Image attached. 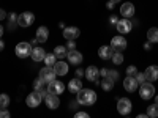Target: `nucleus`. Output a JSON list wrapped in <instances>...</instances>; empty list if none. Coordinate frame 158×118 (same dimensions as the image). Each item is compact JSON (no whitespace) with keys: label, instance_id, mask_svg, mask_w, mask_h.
Returning <instances> with one entry per match:
<instances>
[{"label":"nucleus","instance_id":"nucleus-1","mask_svg":"<svg viewBox=\"0 0 158 118\" xmlns=\"http://www.w3.org/2000/svg\"><path fill=\"white\" fill-rule=\"evenodd\" d=\"M77 102L81 104V106H94V104L97 102V93L94 90H89V88H81L77 91Z\"/></svg>","mask_w":158,"mask_h":118},{"label":"nucleus","instance_id":"nucleus-2","mask_svg":"<svg viewBox=\"0 0 158 118\" xmlns=\"http://www.w3.org/2000/svg\"><path fill=\"white\" fill-rule=\"evenodd\" d=\"M32 43H27V41H22V43H19L18 46H16V49H15V52H16V55L19 57V58H25V57H29L30 54H32Z\"/></svg>","mask_w":158,"mask_h":118},{"label":"nucleus","instance_id":"nucleus-3","mask_svg":"<svg viewBox=\"0 0 158 118\" xmlns=\"http://www.w3.org/2000/svg\"><path fill=\"white\" fill-rule=\"evenodd\" d=\"M139 95L142 99H152L155 96V87L150 84V82H144L141 84V88H139Z\"/></svg>","mask_w":158,"mask_h":118},{"label":"nucleus","instance_id":"nucleus-4","mask_svg":"<svg viewBox=\"0 0 158 118\" xmlns=\"http://www.w3.org/2000/svg\"><path fill=\"white\" fill-rule=\"evenodd\" d=\"M111 47L115 50V52H122L127 49V39L122 36V35H117L111 39Z\"/></svg>","mask_w":158,"mask_h":118},{"label":"nucleus","instance_id":"nucleus-5","mask_svg":"<svg viewBox=\"0 0 158 118\" xmlns=\"http://www.w3.org/2000/svg\"><path fill=\"white\" fill-rule=\"evenodd\" d=\"M33 21H35V14L29 13V11H25L18 16V25H21V27H29V25L33 24Z\"/></svg>","mask_w":158,"mask_h":118},{"label":"nucleus","instance_id":"nucleus-6","mask_svg":"<svg viewBox=\"0 0 158 118\" xmlns=\"http://www.w3.org/2000/svg\"><path fill=\"white\" fill-rule=\"evenodd\" d=\"M56 71H54V68L52 66H46V68H43L41 71H40V77H41V81H44V84H49V82H52V81H56Z\"/></svg>","mask_w":158,"mask_h":118},{"label":"nucleus","instance_id":"nucleus-7","mask_svg":"<svg viewBox=\"0 0 158 118\" xmlns=\"http://www.w3.org/2000/svg\"><path fill=\"white\" fill-rule=\"evenodd\" d=\"M117 110L120 115H128L131 112V101L128 98H120L117 101Z\"/></svg>","mask_w":158,"mask_h":118},{"label":"nucleus","instance_id":"nucleus-8","mask_svg":"<svg viewBox=\"0 0 158 118\" xmlns=\"http://www.w3.org/2000/svg\"><path fill=\"white\" fill-rule=\"evenodd\" d=\"M131 22H130V19H127V18H123V19H120V21H117V24H115V29H117V32L120 33V35H125V33H130L131 32Z\"/></svg>","mask_w":158,"mask_h":118},{"label":"nucleus","instance_id":"nucleus-9","mask_svg":"<svg viewBox=\"0 0 158 118\" xmlns=\"http://www.w3.org/2000/svg\"><path fill=\"white\" fill-rule=\"evenodd\" d=\"M41 95L38 93V91H33V93H29V96H27V99H25V102H27V106L29 107H32V109H35V107H38L40 104H41Z\"/></svg>","mask_w":158,"mask_h":118},{"label":"nucleus","instance_id":"nucleus-10","mask_svg":"<svg viewBox=\"0 0 158 118\" xmlns=\"http://www.w3.org/2000/svg\"><path fill=\"white\" fill-rule=\"evenodd\" d=\"M63 90H65V85L60 81H52V82L48 84V91H49V93L60 95V93H63Z\"/></svg>","mask_w":158,"mask_h":118},{"label":"nucleus","instance_id":"nucleus-11","mask_svg":"<svg viewBox=\"0 0 158 118\" xmlns=\"http://www.w3.org/2000/svg\"><path fill=\"white\" fill-rule=\"evenodd\" d=\"M138 85L139 84H138L135 76H127V79L123 81V87H125L127 91H130V93H131V91H136L138 90Z\"/></svg>","mask_w":158,"mask_h":118},{"label":"nucleus","instance_id":"nucleus-12","mask_svg":"<svg viewBox=\"0 0 158 118\" xmlns=\"http://www.w3.org/2000/svg\"><path fill=\"white\" fill-rule=\"evenodd\" d=\"M46 101V106L49 109H57L60 106V99H59V95H54V93H48V96L44 98Z\"/></svg>","mask_w":158,"mask_h":118},{"label":"nucleus","instance_id":"nucleus-13","mask_svg":"<svg viewBox=\"0 0 158 118\" xmlns=\"http://www.w3.org/2000/svg\"><path fill=\"white\" fill-rule=\"evenodd\" d=\"M120 14L123 16V18H133L135 16V5L131 3V2H127V3H123L122 6H120Z\"/></svg>","mask_w":158,"mask_h":118},{"label":"nucleus","instance_id":"nucleus-14","mask_svg":"<svg viewBox=\"0 0 158 118\" xmlns=\"http://www.w3.org/2000/svg\"><path fill=\"white\" fill-rule=\"evenodd\" d=\"M67 58H68V61H70L71 65H81V61H82V54H81V52H77L76 49H73V50H68Z\"/></svg>","mask_w":158,"mask_h":118},{"label":"nucleus","instance_id":"nucleus-15","mask_svg":"<svg viewBox=\"0 0 158 118\" xmlns=\"http://www.w3.org/2000/svg\"><path fill=\"white\" fill-rule=\"evenodd\" d=\"M85 79L87 81H90V82H97L98 81V76H100V69L97 68V66H89L87 69H85Z\"/></svg>","mask_w":158,"mask_h":118},{"label":"nucleus","instance_id":"nucleus-16","mask_svg":"<svg viewBox=\"0 0 158 118\" xmlns=\"http://www.w3.org/2000/svg\"><path fill=\"white\" fill-rule=\"evenodd\" d=\"M114 52H115V50H114L111 46H101V47L98 49V55H100V58H103V60H109V58H112Z\"/></svg>","mask_w":158,"mask_h":118},{"label":"nucleus","instance_id":"nucleus-17","mask_svg":"<svg viewBox=\"0 0 158 118\" xmlns=\"http://www.w3.org/2000/svg\"><path fill=\"white\" fill-rule=\"evenodd\" d=\"M30 57H32L33 61H41V60H44V57H46V52H44V49H43L41 46H36V47L32 49Z\"/></svg>","mask_w":158,"mask_h":118},{"label":"nucleus","instance_id":"nucleus-18","mask_svg":"<svg viewBox=\"0 0 158 118\" xmlns=\"http://www.w3.org/2000/svg\"><path fill=\"white\" fill-rule=\"evenodd\" d=\"M79 35H81V30L77 27H65L63 29V36L67 39H76Z\"/></svg>","mask_w":158,"mask_h":118},{"label":"nucleus","instance_id":"nucleus-19","mask_svg":"<svg viewBox=\"0 0 158 118\" xmlns=\"http://www.w3.org/2000/svg\"><path fill=\"white\" fill-rule=\"evenodd\" d=\"M146 79H147V82H153V81H158V66H149L146 69Z\"/></svg>","mask_w":158,"mask_h":118},{"label":"nucleus","instance_id":"nucleus-20","mask_svg":"<svg viewBox=\"0 0 158 118\" xmlns=\"http://www.w3.org/2000/svg\"><path fill=\"white\" fill-rule=\"evenodd\" d=\"M48 38H49V30H48V27H44V25L38 27V30H36V39H38V43H46Z\"/></svg>","mask_w":158,"mask_h":118},{"label":"nucleus","instance_id":"nucleus-21","mask_svg":"<svg viewBox=\"0 0 158 118\" xmlns=\"http://www.w3.org/2000/svg\"><path fill=\"white\" fill-rule=\"evenodd\" d=\"M52 68H54V71H56L57 76H65V74L68 73V65L65 63V61H62V60L60 61H56V65Z\"/></svg>","mask_w":158,"mask_h":118},{"label":"nucleus","instance_id":"nucleus-22","mask_svg":"<svg viewBox=\"0 0 158 118\" xmlns=\"http://www.w3.org/2000/svg\"><path fill=\"white\" fill-rule=\"evenodd\" d=\"M82 88V84H81V79H73V81H70L68 84V90H70V93H77L79 90Z\"/></svg>","mask_w":158,"mask_h":118},{"label":"nucleus","instance_id":"nucleus-23","mask_svg":"<svg viewBox=\"0 0 158 118\" xmlns=\"http://www.w3.org/2000/svg\"><path fill=\"white\" fill-rule=\"evenodd\" d=\"M147 39L150 43H158V29L156 27H152V29H149L147 30Z\"/></svg>","mask_w":158,"mask_h":118},{"label":"nucleus","instance_id":"nucleus-24","mask_svg":"<svg viewBox=\"0 0 158 118\" xmlns=\"http://www.w3.org/2000/svg\"><path fill=\"white\" fill-rule=\"evenodd\" d=\"M54 54H56V57L57 58H65V57H67V54H68V49L67 47H65V46H57L56 49H54Z\"/></svg>","mask_w":158,"mask_h":118},{"label":"nucleus","instance_id":"nucleus-25","mask_svg":"<svg viewBox=\"0 0 158 118\" xmlns=\"http://www.w3.org/2000/svg\"><path fill=\"white\" fill-rule=\"evenodd\" d=\"M147 116L150 118H156L158 116V104H150V106L147 107Z\"/></svg>","mask_w":158,"mask_h":118},{"label":"nucleus","instance_id":"nucleus-26","mask_svg":"<svg viewBox=\"0 0 158 118\" xmlns=\"http://www.w3.org/2000/svg\"><path fill=\"white\" fill-rule=\"evenodd\" d=\"M101 88L104 91H111L114 88V81H111V79H108V77H104L103 82H101Z\"/></svg>","mask_w":158,"mask_h":118},{"label":"nucleus","instance_id":"nucleus-27","mask_svg":"<svg viewBox=\"0 0 158 118\" xmlns=\"http://www.w3.org/2000/svg\"><path fill=\"white\" fill-rule=\"evenodd\" d=\"M56 61H57L56 54H46V57H44V63H46V66H54Z\"/></svg>","mask_w":158,"mask_h":118},{"label":"nucleus","instance_id":"nucleus-28","mask_svg":"<svg viewBox=\"0 0 158 118\" xmlns=\"http://www.w3.org/2000/svg\"><path fill=\"white\" fill-rule=\"evenodd\" d=\"M112 63L114 65H122L123 63V55H122V52H114V55H112Z\"/></svg>","mask_w":158,"mask_h":118},{"label":"nucleus","instance_id":"nucleus-29","mask_svg":"<svg viewBox=\"0 0 158 118\" xmlns=\"http://www.w3.org/2000/svg\"><path fill=\"white\" fill-rule=\"evenodd\" d=\"M8 104H10V96L5 95V93H2V95H0V109L8 107Z\"/></svg>","mask_w":158,"mask_h":118},{"label":"nucleus","instance_id":"nucleus-30","mask_svg":"<svg viewBox=\"0 0 158 118\" xmlns=\"http://www.w3.org/2000/svg\"><path fill=\"white\" fill-rule=\"evenodd\" d=\"M43 87H44V81H41V77H38V79L33 81V90L35 91H40Z\"/></svg>","mask_w":158,"mask_h":118},{"label":"nucleus","instance_id":"nucleus-31","mask_svg":"<svg viewBox=\"0 0 158 118\" xmlns=\"http://www.w3.org/2000/svg\"><path fill=\"white\" fill-rule=\"evenodd\" d=\"M106 77L115 82L117 79H118V71H115V69H109V71H108V76H106Z\"/></svg>","mask_w":158,"mask_h":118},{"label":"nucleus","instance_id":"nucleus-32","mask_svg":"<svg viewBox=\"0 0 158 118\" xmlns=\"http://www.w3.org/2000/svg\"><path fill=\"white\" fill-rule=\"evenodd\" d=\"M136 81H138V84H144V82H147V79H146V74L144 73H136Z\"/></svg>","mask_w":158,"mask_h":118},{"label":"nucleus","instance_id":"nucleus-33","mask_svg":"<svg viewBox=\"0 0 158 118\" xmlns=\"http://www.w3.org/2000/svg\"><path fill=\"white\" fill-rule=\"evenodd\" d=\"M136 73H138V68L135 66V65H130V66L127 68V74L128 76H136Z\"/></svg>","mask_w":158,"mask_h":118},{"label":"nucleus","instance_id":"nucleus-34","mask_svg":"<svg viewBox=\"0 0 158 118\" xmlns=\"http://www.w3.org/2000/svg\"><path fill=\"white\" fill-rule=\"evenodd\" d=\"M67 49H68V50L76 49V43H74V39H68V43H67Z\"/></svg>","mask_w":158,"mask_h":118},{"label":"nucleus","instance_id":"nucleus-35","mask_svg":"<svg viewBox=\"0 0 158 118\" xmlns=\"http://www.w3.org/2000/svg\"><path fill=\"white\" fill-rule=\"evenodd\" d=\"M10 116V112L5 110V109H0V118H8Z\"/></svg>","mask_w":158,"mask_h":118},{"label":"nucleus","instance_id":"nucleus-36","mask_svg":"<svg viewBox=\"0 0 158 118\" xmlns=\"http://www.w3.org/2000/svg\"><path fill=\"white\" fill-rule=\"evenodd\" d=\"M76 118H89V113H85V112H77V113H76Z\"/></svg>","mask_w":158,"mask_h":118},{"label":"nucleus","instance_id":"nucleus-37","mask_svg":"<svg viewBox=\"0 0 158 118\" xmlns=\"http://www.w3.org/2000/svg\"><path fill=\"white\" fill-rule=\"evenodd\" d=\"M84 74H85V71H82L81 68H77V69H76V77H79V79H81Z\"/></svg>","mask_w":158,"mask_h":118},{"label":"nucleus","instance_id":"nucleus-38","mask_svg":"<svg viewBox=\"0 0 158 118\" xmlns=\"http://www.w3.org/2000/svg\"><path fill=\"white\" fill-rule=\"evenodd\" d=\"M38 93H40V95H41V98L44 99V98L48 96V93H49V91H48V90H44V88H41V90H40V91H38Z\"/></svg>","mask_w":158,"mask_h":118},{"label":"nucleus","instance_id":"nucleus-39","mask_svg":"<svg viewBox=\"0 0 158 118\" xmlns=\"http://www.w3.org/2000/svg\"><path fill=\"white\" fill-rule=\"evenodd\" d=\"M6 18V11L5 10H2V8H0V21H3Z\"/></svg>","mask_w":158,"mask_h":118},{"label":"nucleus","instance_id":"nucleus-40","mask_svg":"<svg viewBox=\"0 0 158 118\" xmlns=\"http://www.w3.org/2000/svg\"><path fill=\"white\" fill-rule=\"evenodd\" d=\"M108 71H109V69H104V68H103V69L100 71V74H101L103 77H106V76H108Z\"/></svg>","mask_w":158,"mask_h":118},{"label":"nucleus","instance_id":"nucleus-41","mask_svg":"<svg viewBox=\"0 0 158 118\" xmlns=\"http://www.w3.org/2000/svg\"><path fill=\"white\" fill-rule=\"evenodd\" d=\"M111 24H112V25L117 24V18H115V16H111Z\"/></svg>","mask_w":158,"mask_h":118},{"label":"nucleus","instance_id":"nucleus-42","mask_svg":"<svg viewBox=\"0 0 158 118\" xmlns=\"http://www.w3.org/2000/svg\"><path fill=\"white\" fill-rule=\"evenodd\" d=\"M150 47H152V43H150V41H149L146 46H144V49H146V50H150Z\"/></svg>","mask_w":158,"mask_h":118},{"label":"nucleus","instance_id":"nucleus-43","mask_svg":"<svg viewBox=\"0 0 158 118\" xmlns=\"http://www.w3.org/2000/svg\"><path fill=\"white\" fill-rule=\"evenodd\" d=\"M114 5H115V3H112L111 0H109V2H108V8H109V10H112V8H114Z\"/></svg>","mask_w":158,"mask_h":118},{"label":"nucleus","instance_id":"nucleus-44","mask_svg":"<svg viewBox=\"0 0 158 118\" xmlns=\"http://www.w3.org/2000/svg\"><path fill=\"white\" fill-rule=\"evenodd\" d=\"M3 47H5V43L2 41V39H0V50H3Z\"/></svg>","mask_w":158,"mask_h":118},{"label":"nucleus","instance_id":"nucleus-45","mask_svg":"<svg viewBox=\"0 0 158 118\" xmlns=\"http://www.w3.org/2000/svg\"><path fill=\"white\" fill-rule=\"evenodd\" d=\"M2 35H3V25H0V38H2Z\"/></svg>","mask_w":158,"mask_h":118},{"label":"nucleus","instance_id":"nucleus-46","mask_svg":"<svg viewBox=\"0 0 158 118\" xmlns=\"http://www.w3.org/2000/svg\"><path fill=\"white\" fill-rule=\"evenodd\" d=\"M111 2H112V3H118V2H120V0H111Z\"/></svg>","mask_w":158,"mask_h":118},{"label":"nucleus","instance_id":"nucleus-47","mask_svg":"<svg viewBox=\"0 0 158 118\" xmlns=\"http://www.w3.org/2000/svg\"><path fill=\"white\" fill-rule=\"evenodd\" d=\"M155 102H156V104H158V96H155Z\"/></svg>","mask_w":158,"mask_h":118}]
</instances>
